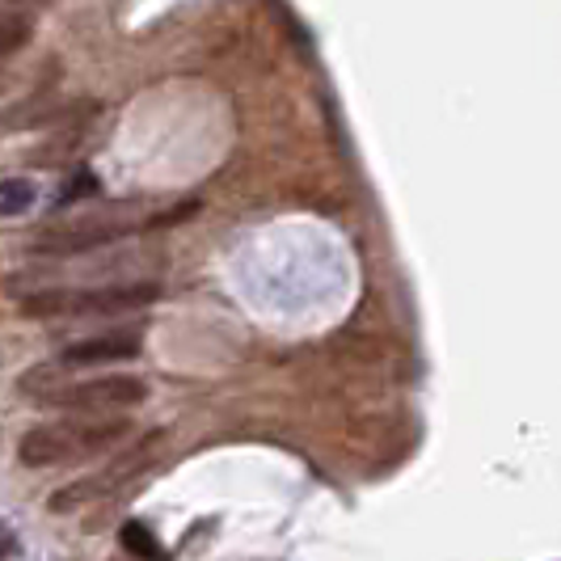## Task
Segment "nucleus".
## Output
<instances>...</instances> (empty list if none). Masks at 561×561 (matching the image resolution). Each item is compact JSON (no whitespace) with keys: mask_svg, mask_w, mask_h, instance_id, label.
I'll use <instances>...</instances> for the list:
<instances>
[{"mask_svg":"<svg viewBox=\"0 0 561 561\" xmlns=\"http://www.w3.org/2000/svg\"><path fill=\"white\" fill-rule=\"evenodd\" d=\"M148 397V385L140 376H93V380H68L38 389L34 401L51 405V410H123V405H140Z\"/></svg>","mask_w":561,"mask_h":561,"instance_id":"obj_4","label":"nucleus"},{"mask_svg":"<svg viewBox=\"0 0 561 561\" xmlns=\"http://www.w3.org/2000/svg\"><path fill=\"white\" fill-rule=\"evenodd\" d=\"M144 228H161V216H144L136 207H111L102 216H81V220H68V225L38 228L30 237V250L51 253V257H72V253L106 250V245L131 237V232H144Z\"/></svg>","mask_w":561,"mask_h":561,"instance_id":"obj_2","label":"nucleus"},{"mask_svg":"<svg viewBox=\"0 0 561 561\" xmlns=\"http://www.w3.org/2000/svg\"><path fill=\"white\" fill-rule=\"evenodd\" d=\"M30 34H34V22H30L26 13L4 9V13H0V59L13 56V51H22V47L30 43Z\"/></svg>","mask_w":561,"mask_h":561,"instance_id":"obj_7","label":"nucleus"},{"mask_svg":"<svg viewBox=\"0 0 561 561\" xmlns=\"http://www.w3.org/2000/svg\"><path fill=\"white\" fill-rule=\"evenodd\" d=\"M161 296L157 283H118V287H89V291H64L47 287L22 300V312L34 321L47 317H111V312H136L148 309Z\"/></svg>","mask_w":561,"mask_h":561,"instance_id":"obj_3","label":"nucleus"},{"mask_svg":"<svg viewBox=\"0 0 561 561\" xmlns=\"http://www.w3.org/2000/svg\"><path fill=\"white\" fill-rule=\"evenodd\" d=\"M9 549H13V536H9V533H0V558H4Z\"/></svg>","mask_w":561,"mask_h":561,"instance_id":"obj_12","label":"nucleus"},{"mask_svg":"<svg viewBox=\"0 0 561 561\" xmlns=\"http://www.w3.org/2000/svg\"><path fill=\"white\" fill-rule=\"evenodd\" d=\"M157 439H161V435H152V439H144L140 448H131L127 456H118L114 469H102V473H93V478H84V481H77V485H68V490L51 494V511H72V506H81V503H89V499H98V494L114 490L118 481H127L144 460H148V451H152Z\"/></svg>","mask_w":561,"mask_h":561,"instance_id":"obj_5","label":"nucleus"},{"mask_svg":"<svg viewBox=\"0 0 561 561\" xmlns=\"http://www.w3.org/2000/svg\"><path fill=\"white\" fill-rule=\"evenodd\" d=\"M140 355V337L136 334H102V337H84L72 342L64 351V367H98V364H123V359H136Z\"/></svg>","mask_w":561,"mask_h":561,"instance_id":"obj_6","label":"nucleus"},{"mask_svg":"<svg viewBox=\"0 0 561 561\" xmlns=\"http://www.w3.org/2000/svg\"><path fill=\"white\" fill-rule=\"evenodd\" d=\"M98 195V178H93V173H77V178H72V182H68V186H64V195H59V203H72V198H93Z\"/></svg>","mask_w":561,"mask_h":561,"instance_id":"obj_10","label":"nucleus"},{"mask_svg":"<svg viewBox=\"0 0 561 561\" xmlns=\"http://www.w3.org/2000/svg\"><path fill=\"white\" fill-rule=\"evenodd\" d=\"M0 4H9V9L18 13V9H43V4H51V0H0Z\"/></svg>","mask_w":561,"mask_h":561,"instance_id":"obj_11","label":"nucleus"},{"mask_svg":"<svg viewBox=\"0 0 561 561\" xmlns=\"http://www.w3.org/2000/svg\"><path fill=\"white\" fill-rule=\"evenodd\" d=\"M123 549H131L136 558H161V545H157V536L148 533L144 524H123Z\"/></svg>","mask_w":561,"mask_h":561,"instance_id":"obj_9","label":"nucleus"},{"mask_svg":"<svg viewBox=\"0 0 561 561\" xmlns=\"http://www.w3.org/2000/svg\"><path fill=\"white\" fill-rule=\"evenodd\" d=\"M131 431L127 419L106 422H59V426H34L22 435L18 456L26 469H47V465H64V460H84L98 451L114 448L123 435Z\"/></svg>","mask_w":561,"mask_h":561,"instance_id":"obj_1","label":"nucleus"},{"mask_svg":"<svg viewBox=\"0 0 561 561\" xmlns=\"http://www.w3.org/2000/svg\"><path fill=\"white\" fill-rule=\"evenodd\" d=\"M30 207H34V186H30L26 178L0 182V216H22Z\"/></svg>","mask_w":561,"mask_h":561,"instance_id":"obj_8","label":"nucleus"}]
</instances>
